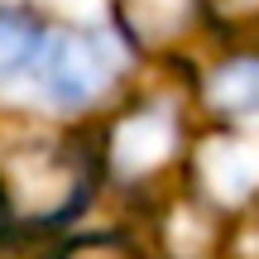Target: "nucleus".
Instances as JSON below:
<instances>
[{
	"label": "nucleus",
	"mask_w": 259,
	"mask_h": 259,
	"mask_svg": "<svg viewBox=\"0 0 259 259\" xmlns=\"http://www.w3.org/2000/svg\"><path fill=\"white\" fill-rule=\"evenodd\" d=\"M0 202L24 221H63L92 192V158L82 144H24L0 158Z\"/></svg>",
	"instance_id": "f257e3e1"
},
{
	"label": "nucleus",
	"mask_w": 259,
	"mask_h": 259,
	"mask_svg": "<svg viewBox=\"0 0 259 259\" xmlns=\"http://www.w3.org/2000/svg\"><path fill=\"white\" fill-rule=\"evenodd\" d=\"M34 72L53 106L82 111L120 72V44L111 34H96V29H58V34H44Z\"/></svg>",
	"instance_id": "f03ea898"
},
{
	"label": "nucleus",
	"mask_w": 259,
	"mask_h": 259,
	"mask_svg": "<svg viewBox=\"0 0 259 259\" xmlns=\"http://www.w3.org/2000/svg\"><path fill=\"white\" fill-rule=\"evenodd\" d=\"M197 183L206 202H250L259 192V135L216 130L197 149Z\"/></svg>",
	"instance_id": "7ed1b4c3"
},
{
	"label": "nucleus",
	"mask_w": 259,
	"mask_h": 259,
	"mask_svg": "<svg viewBox=\"0 0 259 259\" xmlns=\"http://www.w3.org/2000/svg\"><path fill=\"white\" fill-rule=\"evenodd\" d=\"M178 144V120L168 106H144V111H135L130 120L115 130V163H120V173L139 178L149 173V168H158L168 154H173Z\"/></svg>",
	"instance_id": "20e7f679"
},
{
	"label": "nucleus",
	"mask_w": 259,
	"mask_h": 259,
	"mask_svg": "<svg viewBox=\"0 0 259 259\" xmlns=\"http://www.w3.org/2000/svg\"><path fill=\"white\" fill-rule=\"evenodd\" d=\"M202 0H115V19L130 44H173L192 29Z\"/></svg>",
	"instance_id": "39448f33"
},
{
	"label": "nucleus",
	"mask_w": 259,
	"mask_h": 259,
	"mask_svg": "<svg viewBox=\"0 0 259 259\" xmlns=\"http://www.w3.org/2000/svg\"><path fill=\"white\" fill-rule=\"evenodd\" d=\"M206 111L221 115L226 125L235 120H259V58H231L206 77L202 92Z\"/></svg>",
	"instance_id": "423d86ee"
},
{
	"label": "nucleus",
	"mask_w": 259,
	"mask_h": 259,
	"mask_svg": "<svg viewBox=\"0 0 259 259\" xmlns=\"http://www.w3.org/2000/svg\"><path fill=\"white\" fill-rule=\"evenodd\" d=\"M38 48H44V24L24 10H0V82L34 67Z\"/></svg>",
	"instance_id": "0eeeda50"
},
{
	"label": "nucleus",
	"mask_w": 259,
	"mask_h": 259,
	"mask_svg": "<svg viewBox=\"0 0 259 259\" xmlns=\"http://www.w3.org/2000/svg\"><path fill=\"white\" fill-rule=\"evenodd\" d=\"M67 259H135L125 250V245H115V240H87V245H77Z\"/></svg>",
	"instance_id": "6e6552de"
},
{
	"label": "nucleus",
	"mask_w": 259,
	"mask_h": 259,
	"mask_svg": "<svg viewBox=\"0 0 259 259\" xmlns=\"http://www.w3.org/2000/svg\"><path fill=\"white\" fill-rule=\"evenodd\" d=\"M226 10H240V15H259V0H221Z\"/></svg>",
	"instance_id": "1a4fd4ad"
}]
</instances>
